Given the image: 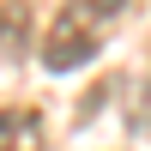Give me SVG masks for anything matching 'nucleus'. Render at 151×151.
Wrapping results in <instances>:
<instances>
[{
    "label": "nucleus",
    "mask_w": 151,
    "mask_h": 151,
    "mask_svg": "<svg viewBox=\"0 0 151 151\" xmlns=\"http://www.w3.org/2000/svg\"><path fill=\"white\" fill-rule=\"evenodd\" d=\"M121 18H127V0H67L55 12V24H48V36H42V67L48 73L91 67Z\"/></svg>",
    "instance_id": "1"
},
{
    "label": "nucleus",
    "mask_w": 151,
    "mask_h": 151,
    "mask_svg": "<svg viewBox=\"0 0 151 151\" xmlns=\"http://www.w3.org/2000/svg\"><path fill=\"white\" fill-rule=\"evenodd\" d=\"M42 115L36 109H0V151H42Z\"/></svg>",
    "instance_id": "2"
}]
</instances>
